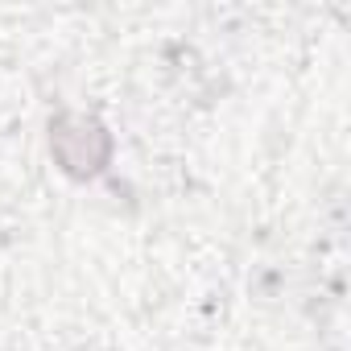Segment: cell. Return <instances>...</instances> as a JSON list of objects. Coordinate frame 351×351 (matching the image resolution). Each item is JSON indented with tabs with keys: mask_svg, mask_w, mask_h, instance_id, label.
Listing matches in <instances>:
<instances>
[{
	"mask_svg": "<svg viewBox=\"0 0 351 351\" xmlns=\"http://www.w3.org/2000/svg\"><path fill=\"white\" fill-rule=\"evenodd\" d=\"M50 145H54V157L62 161V169L75 173V178L99 173L108 161V149H112L104 124L87 120V116H58L50 124Z\"/></svg>",
	"mask_w": 351,
	"mask_h": 351,
	"instance_id": "1",
	"label": "cell"
}]
</instances>
